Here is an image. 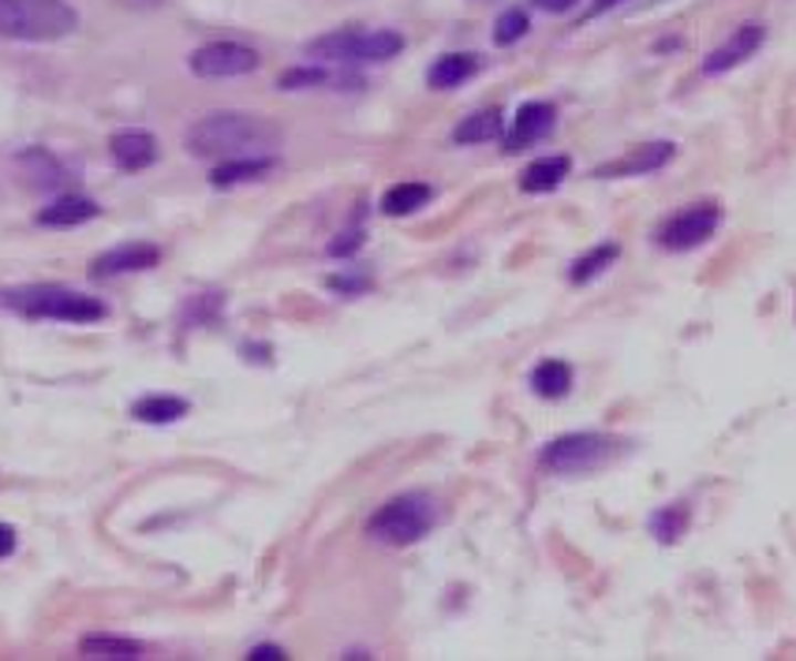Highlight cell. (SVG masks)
<instances>
[{
    "mask_svg": "<svg viewBox=\"0 0 796 661\" xmlns=\"http://www.w3.org/2000/svg\"><path fill=\"white\" fill-rule=\"evenodd\" d=\"M4 307H12L15 314L31 322H72V325H86V322H102L109 307L94 295H83L75 288H31V292H8Z\"/></svg>",
    "mask_w": 796,
    "mask_h": 661,
    "instance_id": "277c9868",
    "label": "cell"
},
{
    "mask_svg": "<svg viewBox=\"0 0 796 661\" xmlns=\"http://www.w3.org/2000/svg\"><path fill=\"white\" fill-rule=\"evenodd\" d=\"M281 143V127L270 124L259 113H235V108H224V113H206L199 124H191L188 132V150L195 157H254L265 154L270 146Z\"/></svg>",
    "mask_w": 796,
    "mask_h": 661,
    "instance_id": "6da1fadb",
    "label": "cell"
},
{
    "mask_svg": "<svg viewBox=\"0 0 796 661\" xmlns=\"http://www.w3.org/2000/svg\"><path fill=\"white\" fill-rule=\"evenodd\" d=\"M124 8H139V12H146V8H157V4H165V0H121Z\"/></svg>",
    "mask_w": 796,
    "mask_h": 661,
    "instance_id": "1f68e13d",
    "label": "cell"
},
{
    "mask_svg": "<svg viewBox=\"0 0 796 661\" xmlns=\"http://www.w3.org/2000/svg\"><path fill=\"white\" fill-rule=\"evenodd\" d=\"M109 150H113V161L121 165L124 172H143L157 161V139L150 132H135V127L113 135Z\"/></svg>",
    "mask_w": 796,
    "mask_h": 661,
    "instance_id": "4fadbf2b",
    "label": "cell"
},
{
    "mask_svg": "<svg viewBox=\"0 0 796 661\" xmlns=\"http://www.w3.org/2000/svg\"><path fill=\"white\" fill-rule=\"evenodd\" d=\"M557 124V108L549 102H527L516 108L513 132L505 135V150H524V146L546 139Z\"/></svg>",
    "mask_w": 796,
    "mask_h": 661,
    "instance_id": "9c48e42d",
    "label": "cell"
},
{
    "mask_svg": "<svg viewBox=\"0 0 796 661\" xmlns=\"http://www.w3.org/2000/svg\"><path fill=\"white\" fill-rule=\"evenodd\" d=\"M405 49V38L397 31H356V27H344V31L322 34L307 45L311 56L322 61H344V64H381Z\"/></svg>",
    "mask_w": 796,
    "mask_h": 661,
    "instance_id": "5b68a950",
    "label": "cell"
},
{
    "mask_svg": "<svg viewBox=\"0 0 796 661\" xmlns=\"http://www.w3.org/2000/svg\"><path fill=\"white\" fill-rule=\"evenodd\" d=\"M573 172V161L568 157H538V161H531L524 176H520V191L527 195H546V191H557V187L565 183V176Z\"/></svg>",
    "mask_w": 796,
    "mask_h": 661,
    "instance_id": "9a60e30c",
    "label": "cell"
},
{
    "mask_svg": "<svg viewBox=\"0 0 796 661\" xmlns=\"http://www.w3.org/2000/svg\"><path fill=\"white\" fill-rule=\"evenodd\" d=\"M132 416L139 422H150V427H169V422H180L188 416V400L180 397H143L132 408Z\"/></svg>",
    "mask_w": 796,
    "mask_h": 661,
    "instance_id": "ffe728a7",
    "label": "cell"
},
{
    "mask_svg": "<svg viewBox=\"0 0 796 661\" xmlns=\"http://www.w3.org/2000/svg\"><path fill=\"white\" fill-rule=\"evenodd\" d=\"M614 4H621V0H595V12H606V8H614Z\"/></svg>",
    "mask_w": 796,
    "mask_h": 661,
    "instance_id": "d6a6232c",
    "label": "cell"
},
{
    "mask_svg": "<svg viewBox=\"0 0 796 661\" xmlns=\"http://www.w3.org/2000/svg\"><path fill=\"white\" fill-rule=\"evenodd\" d=\"M273 169H277V157H270V154L229 157V161H221L218 169L210 172V183L213 187H240V183L262 180V176H270Z\"/></svg>",
    "mask_w": 796,
    "mask_h": 661,
    "instance_id": "5bb4252c",
    "label": "cell"
},
{
    "mask_svg": "<svg viewBox=\"0 0 796 661\" xmlns=\"http://www.w3.org/2000/svg\"><path fill=\"white\" fill-rule=\"evenodd\" d=\"M78 12L67 0H0V38L15 42H61L75 34Z\"/></svg>",
    "mask_w": 796,
    "mask_h": 661,
    "instance_id": "7a4b0ae2",
    "label": "cell"
},
{
    "mask_svg": "<svg viewBox=\"0 0 796 661\" xmlns=\"http://www.w3.org/2000/svg\"><path fill=\"white\" fill-rule=\"evenodd\" d=\"M367 284H370L367 277H333L329 288H337V292H363Z\"/></svg>",
    "mask_w": 796,
    "mask_h": 661,
    "instance_id": "83f0119b",
    "label": "cell"
},
{
    "mask_svg": "<svg viewBox=\"0 0 796 661\" xmlns=\"http://www.w3.org/2000/svg\"><path fill=\"white\" fill-rule=\"evenodd\" d=\"M337 83V75L326 72V67H292L277 78L281 91H311V86H329Z\"/></svg>",
    "mask_w": 796,
    "mask_h": 661,
    "instance_id": "d4e9b609",
    "label": "cell"
},
{
    "mask_svg": "<svg viewBox=\"0 0 796 661\" xmlns=\"http://www.w3.org/2000/svg\"><path fill=\"white\" fill-rule=\"evenodd\" d=\"M161 251L154 243H124L105 251L102 259L94 262V277H121V273H143L154 270Z\"/></svg>",
    "mask_w": 796,
    "mask_h": 661,
    "instance_id": "7c38bea8",
    "label": "cell"
},
{
    "mask_svg": "<svg viewBox=\"0 0 796 661\" xmlns=\"http://www.w3.org/2000/svg\"><path fill=\"white\" fill-rule=\"evenodd\" d=\"M15 549V531L8 523H0V557H8Z\"/></svg>",
    "mask_w": 796,
    "mask_h": 661,
    "instance_id": "f546056e",
    "label": "cell"
},
{
    "mask_svg": "<svg viewBox=\"0 0 796 661\" xmlns=\"http://www.w3.org/2000/svg\"><path fill=\"white\" fill-rule=\"evenodd\" d=\"M430 195L434 191H430L427 183H397L381 195V213L386 217H408V213L422 210V206L430 202Z\"/></svg>",
    "mask_w": 796,
    "mask_h": 661,
    "instance_id": "44dd1931",
    "label": "cell"
},
{
    "mask_svg": "<svg viewBox=\"0 0 796 661\" xmlns=\"http://www.w3.org/2000/svg\"><path fill=\"white\" fill-rule=\"evenodd\" d=\"M475 72H479V56L475 53H446L427 72V83L434 86V91H453V86L468 83V78Z\"/></svg>",
    "mask_w": 796,
    "mask_h": 661,
    "instance_id": "ac0fdd59",
    "label": "cell"
},
{
    "mask_svg": "<svg viewBox=\"0 0 796 661\" xmlns=\"http://www.w3.org/2000/svg\"><path fill=\"white\" fill-rule=\"evenodd\" d=\"M722 224V210L714 202H695L688 206V210L673 213L670 221L662 224V229L654 232V240L662 251H673V254H684V251H695V246H703L711 240L714 232H719Z\"/></svg>",
    "mask_w": 796,
    "mask_h": 661,
    "instance_id": "52a82bcc",
    "label": "cell"
},
{
    "mask_svg": "<svg viewBox=\"0 0 796 661\" xmlns=\"http://www.w3.org/2000/svg\"><path fill=\"white\" fill-rule=\"evenodd\" d=\"M248 658H251V661H281V658H284V650L270 643V647H254Z\"/></svg>",
    "mask_w": 796,
    "mask_h": 661,
    "instance_id": "f1b7e54d",
    "label": "cell"
},
{
    "mask_svg": "<svg viewBox=\"0 0 796 661\" xmlns=\"http://www.w3.org/2000/svg\"><path fill=\"white\" fill-rule=\"evenodd\" d=\"M191 72L199 78H240L259 67V53L240 42H210L191 53Z\"/></svg>",
    "mask_w": 796,
    "mask_h": 661,
    "instance_id": "ba28073f",
    "label": "cell"
},
{
    "mask_svg": "<svg viewBox=\"0 0 796 661\" xmlns=\"http://www.w3.org/2000/svg\"><path fill=\"white\" fill-rule=\"evenodd\" d=\"M677 146L673 143H647V146H636V150H628L621 161L614 165H603L595 176H603V180H621V176H647V172H658L666 169V165L673 161Z\"/></svg>",
    "mask_w": 796,
    "mask_h": 661,
    "instance_id": "30bf717a",
    "label": "cell"
},
{
    "mask_svg": "<svg viewBox=\"0 0 796 661\" xmlns=\"http://www.w3.org/2000/svg\"><path fill=\"white\" fill-rule=\"evenodd\" d=\"M543 12H568V8H576L579 0H535Z\"/></svg>",
    "mask_w": 796,
    "mask_h": 661,
    "instance_id": "4dcf8cb0",
    "label": "cell"
},
{
    "mask_svg": "<svg viewBox=\"0 0 796 661\" xmlns=\"http://www.w3.org/2000/svg\"><path fill=\"white\" fill-rule=\"evenodd\" d=\"M356 246H363V232H344L341 240L329 243V254H333V259H341V254H352Z\"/></svg>",
    "mask_w": 796,
    "mask_h": 661,
    "instance_id": "4316f807",
    "label": "cell"
},
{
    "mask_svg": "<svg viewBox=\"0 0 796 661\" xmlns=\"http://www.w3.org/2000/svg\"><path fill=\"white\" fill-rule=\"evenodd\" d=\"M617 254H621V246H617V243H598L595 251L579 254V259L573 262V270H568V281H573V284H591L595 277H603L609 265L617 262Z\"/></svg>",
    "mask_w": 796,
    "mask_h": 661,
    "instance_id": "603a6c76",
    "label": "cell"
},
{
    "mask_svg": "<svg viewBox=\"0 0 796 661\" xmlns=\"http://www.w3.org/2000/svg\"><path fill=\"white\" fill-rule=\"evenodd\" d=\"M531 392L543 400H562L573 389V367L565 359H543L535 370H531Z\"/></svg>",
    "mask_w": 796,
    "mask_h": 661,
    "instance_id": "e0dca14e",
    "label": "cell"
},
{
    "mask_svg": "<svg viewBox=\"0 0 796 661\" xmlns=\"http://www.w3.org/2000/svg\"><path fill=\"white\" fill-rule=\"evenodd\" d=\"M531 19L524 8H509V12H501V19L494 23V45H513L520 38L527 34Z\"/></svg>",
    "mask_w": 796,
    "mask_h": 661,
    "instance_id": "484cf974",
    "label": "cell"
},
{
    "mask_svg": "<svg viewBox=\"0 0 796 661\" xmlns=\"http://www.w3.org/2000/svg\"><path fill=\"white\" fill-rule=\"evenodd\" d=\"M501 135V113L494 108H483V113H471L464 116L457 127H453V143L457 146H479V143H490Z\"/></svg>",
    "mask_w": 796,
    "mask_h": 661,
    "instance_id": "d6986e66",
    "label": "cell"
},
{
    "mask_svg": "<svg viewBox=\"0 0 796 661\" xmlns=\"http://www.w3.org/2000/svg\"><path fill=\"white\" fill-rule=\"evenodd\" d=\"M91 217H97V206L83 195H61L56 202H49L42 213H38V224L45 229H75V224H86Z\"/></svg>",
    "mask_w": 796,
    "mask_h": 661,
    "instance_id": "2e32d148",
    "label": "cell"
},
{
    "mask_svg": "<svg viewBox=\"0 0 796 661\" xmlns=\"http://www.w3.org/2000/svg\"><path fill=\"white\" fill-rule=\"evenodd\" d=\"M763 27L760 23H744V27H736L733 38L725 45L714 49L711 56L703 61V75H722V72H730V67L736 64H744L748 56L755 53V49L763 45Z\"/></svg>",
    "mask_w": 796,
    "mask_h": 661,
    "instance_id": "8fae6325",
    "label": "cell"
},
{
    "mask_svg": "<svg viewBox=\"0 0 796 661\" xmlns=\"http://www.w3.org/2000/svg\"><path fill=\"white\" fill-rule=\"evenodd\" d=\"M438 505L427 493H405V497L386 501L367 523V535L381 542V546H416L434 531Z\"/></svg>",
    "mask_w": 796,
    "mask_h": 661,
    "instance_id": "3957f363",
    "label": "cell"
},
{
    "mask_svg": "<svg viewBox=\"0 0 796 661\" xmlns=\"http://www.w3.org/2000/svg\"><path fill=\"white\" fill-rule=\"evenodd\" d=\"M617 441L606 433H565L538 449V463L554 475H591L614 460Z\"/></svg>",
    "mask_w": 796,
    "mask_h": 661,
    "instance_id": "8992f818",
    "label": "cell"
},
{
    "mask_svg": "<svg viewBox=\"0 0 796 661\" xmlns=\"http://www.w3.org/2000/svg\"><path fill=\"white\" fill-rule=\"evenodd\" d=\"M78 654L83 658H109V661H135L143 658V643L135 639H121V636H86L78 643Z\"/></svg>",
    "mask_w": 796,
    "mask_h": 661,
    "instance_id": "7402d4cb",
    "label": "cell"
},
{
    "mask_svg": "<svg viewBox=\"0 0 796 661\" xmlns=\"http://www.w3.org/2000/svg\"><path fill=\"white\" fill-rule=\"evenodd\" d=\"M688 531V508L684 505H662L651 516V535L662 542V546H673L681 542Z\"/></svg>",
    "mask_w": 796,
    "mask_h": 661,
    "instance_id": "cb8c5ba5",
    "label": "cell"
}]
</instances>
